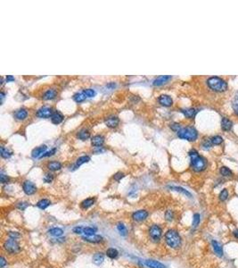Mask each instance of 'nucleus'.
<instances>
[{"label":"nucleus","mask_w":238,"mask_h":268,"mask_svg":"<svg viewBox=\"0 0 238 268\" xmlns=\"http://www.w3.org/2000/svg\"><path fill=\"white\" fill-rule=\"evenodd\" d=\"M164 239H165L166 244L169 248H174V249L179 248L182 243V239L179 233L174 229H170L167 231V232L164 235Z\"/></svg>","instance_id":"f03ea898"},{"label":"nucleus","mask_w":238,"mask_h":268,"mask_svg":"<svg viewBox=\"0 0 238 268\" xmlns=\"http://www.w3.org/2000/svg\"><path fill=\"white\" fill-rule=\"evenodd\" d=\"M22 189H23V191H24V193L26 195L30 196V195H33V194L36 193L37 187H36V185L32 181H25L22 183Z\"/></svg>","instance_id":"6e6552de"},{"label":"nucleus","mask_w":238,"mask_h":268,"mask_svg":"<svg viewBox=\"0 0 238 268\" xmlns=\"http://www.w3.org/2000/svg\"><path fill=\"white\" fill-rule=\"evenodd\" d=\"M95 199L94 198H88V199H86L85 200H83L82 202H81V204H80V207H81V208L83 209H88L90 207H92L94 204H95Z\"/></svg>","instance_id":"5701e85b"},{"label":"nucleus","mask_w":238,"mask_h":268,"mask_svg":"<svg viewBox=\"0 0 238 268\" xmlns=\"http://www.w3.org/2000/svg\"><path fill=\"white\" fill-rule=\"evenodd\" d=\"M16 207H17L18 209L23 211V210H25V209L29 207V203L28 202H18L17 205H16Z\"/></svg>","instance_id":"79ce46f5"},{"label":"nucleus","mask_w":238,"mask_h":268,"mask_svg":"<svg viewBox=\"0 0 238 268\" xmlns=\"http://www.w3.org/2000/svg\"><path fill=\"white\" fill-rule=\"evenodd\" d=\"M170 128L173 130L174 131H177V132H178L182 127H181V125H180L179 123H172V124L170 125Z\"/></svg>","instance_id":"8fccbe9b"},{"label":"nucleus","mask_w":238,"mask_h":268,"mask_svg":"<svg viewBox=\"0 0 238 268\" xmlns=\"http://www.w3.org/2000/svg\"><path fill=\"white\" fill-rule=\"evenodd\" d=\"M149 213L146 210L140 209V210H138V211H135L132 214L131 217L135 222H143V221H145L147 219Z\"/></svg>","instance_id":"0eeeda50"},{"label":"nucleus","mask_w":238,"mask_h":268,"mask_svg":"<svg viewBox=\"0 0 238 268\" xmlns=\"http://www.w3.org/2000/svg\"><path fill=\"white\" fill-rule=\"evenodd\" d=\"M43 180H44V181H45V182H47V183H50V182H52V181H53V180H54V175H53L52 173H46V174H45V176H44Z\"/></svg>","instance_id":"37998d69"},{"label":"nucleus","mask_w":238,"mask_h":268,"mask_svg":"<svg viewBox=\"0 0 238 268\" xmlns=\"http://www.w3.org/2000/svg\"><path fill=\"white\" fill-rule=\"evenodd\" d=\"M13 155V152L5 147H1V157L3 158H9Z\"/></svg>","instance_id":"72a5a7b5"},{"label":"nucleus","mask_w":238,"mask_h":268,"mask_svg":"<svg viewBox=\"0 0 238 268\" xmlns=\"http://www.w3.org/2000/svg\"><path fill=\"white\" fill-rule=\"evenodd\" d=\"M6 264H7V262H6V258H4V257H1V258H0V267L4 268V266H5Z\"/></svg>","instance_id":"603ef678"},{"label":"nucleus","mask_w":238,"mask_h":268,"mask_svg":"<svg viewBox=\"0 0 238 268\" xmlns=\"http://www.w3.org/2000/svg\"><path fill=\"white\" fill-rule=\"evenodd\" d=\"M233 126V122L228 119V118H222V121H221V128L224 130H230L231 128Z\"/></svg>","instance_id":"393cba45"},{"label":"nucleus","mask_w":238,"mask_h":268,"mask_svg":"<svg viewBox=\"0 0 238 268\" xmlns=\"http://www.w3.org/2000/svg\"><path fill=\"white\" fill-rule=\"evenodd\" d=\"M55 151H56V149H52L50 151H47V152H46L43 156H42V157H50V156H53L55 153Z\"/></svg>","instance_id":"3c124183"},{"label":"nucleus","mask_w":238,"mask_h":268,"mask_svg":"<svg viewBox=\"0 0 238 268\" xmlns=\"http://www.w3.org/2000/svg\"><path fill=\"white\" fill-rule=\"evenodd\" d=\"M7 234H8L9 238L15 239H19L21 237V234L17 231H8Z\"/></svg>","instance_id":"a18cd8bd"},{"label":"nucleus","mask_w":238,"mask_h":268,"mask_svg":"<svg viewBox=\"0 0 238 268\" xmlns=\"http://www.w3.org/2000/svg\"><path fill=\"white\" fill-rule=\"evenodd\" d=\"M106 256L108 257L111 259H115V258H118L119 256V251L114 248H107L106 252H105Z\"/></svg>","instance_id":"a878e982"},{"label":"nucleus","mask_w":238,"mask_h":268,"mask_svg":"<svg viewBox=\"0 0 238 268\" xmlns=\"http://www.w3.org/2000/svg\"><path fill=\"white\" fill-rule=\"evenodd\" d=\"M86 98H87V97H86V95L84 94V92H78V93H76V94L73 96V99L75 100L77 103H80V102L84 101Z\"/></svg>","instance_id":"f704fd0d"},{"label":"nucleus","mask_w":238,"mask_h":268,"mask_svg":"<svg viewBox=\"0 0 238 268\" xmlns=\"http://www.w3.org/2000/svg\"><path fill=\"white\" fill-rule=\"evenodd\" d=\"M84 94L86 95L87 98H93L96 95V91L93 89H86L83 90Z\"/></svg>","instance_id":"a19ab883"},{"label":"nucleus","mask_w":238,"mask_h":268,"mask_svg":"<svg viewBox=\"0 0 238 268\" xmlns=\"http://www.w3.org/2000/svg\"><path fill=\"white\" fill-rule=\"evenodd\" d=\"M104 142V138L102 135H95L92 139H91V143L93 146L99 148L101 147Z\"/></svg>","instance_id":"a211bd4d"},{"label":"nucleus","mask_w":238,"mask_h":268,"mask_svg":"<svg viewBox=\"0 0 238 268\" xmlns=\"http://www.w3.org/2000/svg\"><path fill=\"white\" fill-rule=\"evenodd\" d=\"M210 142L214 145H220L223 142V139H222V137L217 135V136H214L210 139Z\"/></svg>","instance_id":"4c0bfd02"},{"label":"nucleus","mask_w":238,"mask_h":268,"mask_svg":"<svg viewBox=\"0 0 238 268\" xmlns=\"http://www.w3.org/2000/svg\"><path fill=\"white\" fill-rule=\"evenodd\" d=\"M47 147L46 145H42L40 147H38L36 149H34L31 152V156L34 158H41L42 156L47 152Z\"/></svg>","instance_id":"9d476101"},{"label":"nucleus","mask_w":238,"mask_h":268,"mask_svg":"<svg viewBox=\"0 0 238 268\" xmlns=\"http://www.w3.org/2000/svg\"><path fill=\"white\" fill-rule=\"evenodd\" d=\"M149 236L151 239L154 242H159L162 236V229L158 224H153L149 228Z\"/></svg>","instance_id":"423d86ee"},{"label":"nucleus","mask_w":238,"mask_h":268,"mask_svg":"<svg viewBox=\"0 0 238 268\" xmlns=\"http://www.w3.org/2000/svg\"><path fill=\"white\" fill-rule=\"evenodd\" d=\"M50 205H51V201L47 199H40V201L37 203V207H38L40 209H42V210L47 209L48 207H49Z\"/></svg>","instance_id":"bb28decb"},{"label":"nucleus","mask_w":238,"mask_h":268,"mask_svg":"<svg viewBox=\"0 0 238 268\" xmlns=\"http://www.w3.org/2000/svg\"><path fill=\"white\" fill-rule=\"evenodd\" d=\"M90 161V157H89V156H82V157H79V158L77 159V161H76V163H75V165H74V166H73V169L72 170H75V169L79 168L80 165H82L83 164H86V163H88V162H89Z\"/></svg>","instance_id":"412c9836"},{"label":"nucleus","mask_w":238,"mask_h":268,"mask_svg":"<svg viewBox=\"0 0 238 268\" xmlns=\"http://www.w3.org/2000/svg\"><path fill=\"white\" fill-rule=\"evenodd\" d=\"M104 122H105V124H106L107 127H109V128H115L119 124V119L117 116H115V115H111V116H109L107 119L105 120Z\"/></svg>","instance_id":"4468645a"},{"label":"nucleus","mask_w":238,"mask_h":268,"mask_svg":"<svg viewBox=\"0 0 238 268\" xmlns=\"http://www.w3.org/2000/svg\"><path fill=\"white\" fill-rule=\"evenodd\" d=\"M211 245H212V248H213V250H214V252L216 253V255L218 256V257H219V258H221L222 256H223V248H222V246L218 243L217 240H212L211 241Z\"/></svg>","instance_id":"f3484780"},{"label":"nucleus","mask_w":238,"mask_h":268,"mask_svg":"<svg viewBox=\"0 0 238 268\" xmlns=\"http://www.w3.org/2000/svg\"><path fill=\"white\" fill-rule=\"evenodd\" d=\"M3 248L7 253H9L11 255L18 254L21 251L20 244L18 240L15 239L8 238L7 239H6V241L3 244Z\"/></svg>","instance_id":"39448f33"},{"label":"nucleus","mask_w":238,"mask_h":268,"mask_svg":"<svg viewBox=\"0 0 238 268\" xmlns=\"http://www.w3.org/2000/svg\"><path fill=\"white\" fill-rule=\"evenodd\" d=\"M0 181H1V182L3 183V184H5V183H7L8 181H9V177L7 176V175H6V174H4L3 173L0 174Z\"/></svg>","instance_id":"de8ad7c7"},{"label":"nucleus","mask_w":238,"mask_h":268,"mask_svg":"<svg viewBox=\"0 0 238 268\" xmlns=\"http://www.w3.org/2000/svg\"><path fill=\"white\" fill-rule=\"evenodd\" d=\"M145 265L148 268H167V266L165 265H163L162 263L156 261V260H153V259L145 260Z\"/></svg>","instance_id":"ddd939ff"},{"label":"nucleus","mask_w":238,"mask_h":268,"mask_svg":"<svg viewBox=\"0 0 238 268\" xmlns=\"http://www.w3.org/2000/svg\"><path fill=\"white\" fill-rule=\"evenodd\" d=\"M106 87H107V88H109V89H112L116 87V84H115L114 82H111V83H109L108 85H106Z\"/></svg>","instance_id":"864d4df0"},{"label":"nucleus","mask_w":238,"mask_h":268,"mask_svg":"<svg viewBox=\"0 0 238 268\" xmlns=\"http://www.w3.org/2000/svg\"><path fill=\"white\" fill-rule=\"evenodd\" d=\"M14 116L17 120H24L27 118L28 116V111L25 108H21V109L17 110L14 114Z\"/></svg>","instance_id":"4be33fe9"},{"label":"nucleus","mask_w":238,"mask_h":268,"mask_svg":"<svg viewBox=\"0 0 238 268\" xmlns=\"http://www.w3.org/2000/svg\"><path fill=\"white\" fill-rule=\"evenodd\" d=\"M207 84L210 89H211L214 91H218V92L225 91L228 89V83L226 82V80L216 76H212L209 78L207 80Z\"/></svg>","instance_id":"7ed1b4c3"},{"label":"nucleus","mask_w":238,"mask_h":268,"mask_svg":"<svg viewBox=\"0 0 238 268\" xmlns=\"http://www.w3.org/2000/svg\"><path fill=\"white\" fill-rule=\"evenodd\" d=\"M233 108L235 110L236 114L238 115V93L236 95L235 99L233 100Z\"/></svg>","instance_id":"c03bdc74"},{"label":"nucleus","mask_w":238,"mask_h":268,"mask_svg":"<svg viewBox=\"0 0 238 268\" xmlns=\"http://www.w3.org/2000/svg\"><path fill=\"white\" fill-rule=\"evenodd\" d=\"M124 176H125V173H121V172H118V173H116L114 174L113 178H114V180H115V181H120L121 179L124 178Z\"/></svg>","instance_id":"49530a36"},{"label":"nucleus","mask_w":238,"mask_h":268,"mask_svg":"<svg viewBox=\"0 0 238 268\" xmlns=\"http://www.w3.org/2000/svg\"><path fill=\"white\" fill-rule=\"evenodd\" d=\"M189 157L191 158V167L195 172H202L206 168V160L199 156L198 152L195 149L189 152Z\"/></svg>","instance_id":"f257e3e1"},{"label":"nucleus","mask_w":238,"mask_h":268,"mask_svg":"<svg viewBox=\"0 0 238 268\" xmlns=\"http://www.w3.org/2000/svg\"><path fill=\"white\" fill-rule=\"evenodd\" d=\"M169 188L170 189H172V190H175V191L180 192V193L186 195V196L188 197V198H192V194L189 192L187 189H184V188H182V187H179V186H169Z\"/></svg>","instance_id":"cd10ccee"},{"label":"nucleus","mask_w":238,"mask_h":268,"mask_svg":"<svg viewBox=\"0 0 238 268\" xmlns=\"http://www.w3.org/2000/svg\"><path fill=\"white\" fill-rule=\"evenodd\" d=\"M174 219V212L172 210H167L165 212V220L168 222H171Z\"/></svg>","instance_id":"ea45409f"},{"label":"nucleus","mask_w":238,"mask_h":268,"mask_svg":"<svg viewBox=\"0 0 238 268\" xmlns=\"http://www.w3.org/2000/svg\"><path fill=\"white\" fill-rule=\"evenodd\" d=\"M210 141L209 142V141H205L204 143H203V147H204V149H209L210 147Z\"/></svg>","instance_id":"6e6d98bb"},{"label":"nucleus","mask_w":238,"mask_h":268,"mask_svg":"<svg viewBox=\"0 0 238 268\" xmlns=\"http://www.w3.org/2000/svg\"><path fill=\"white\" fill-rule=\"evenodd\" d=\"M78 138L81 140H86V139H89L90 137V132L89 131V130L87 129H82L80 130L78 133Z\"/></svg>","instance_id":"7c9ffc66"},{"label":"nucleus","mask_w":238,"mask_h":268,"mask_svg":"<svg viewBox=\"0 0 238 268\" xmlns=\"http://www.w3.org/2000/svg\"><path fill=\"white\" fill-rule=\"evenodd\" d=\"M181 112L183 113V115L187 117V118H194L195 116V115L197 114V109L195 108H188V109H183L181 110Z\"/></svg>","instance_id":"b1692460"},{"label":"nucleus","mask_w":238,"mask_h":268,"mask_svg":"<svg viewBox=\"0 0 238 268\" xmlns=\"http://www.w3.org/2000/svg\"><path fill=\"white\" fill-rule=\"evenodd\" d=\"M48 234H50L51 236H55V237H61L63 234V230L58 227H54L48 230Z\"/></svg>","instance_id":"c85d7f7f"},{"label":"nucleus","mask_w":238,"mask_h":268,"mask_svg":"<svg viewBox=\"0 0 238 268\" xmlns=\"http://www.w3.org/2000/svg\"><path fill=\"white\" fill-rule=\"evenodd\" d=\"M171 78L172 77L170 75H161L153 81V84L154 86H161V85L165 84L166 82H168Z\"/></svg>","instance_id":"2eb2a0df"},{"label":"nucleus","mask_w":238,"mask_h":268,"mask_svg":"<svg viewBox=\"0 0 238 268\" xmlns=\"http://www.w3.org/2000/svg\"><path fill=\"white\" fill-rule=\"evenodd\" d=\"M14 80V77L12 76V75H7L6 76V82H9V81H13Z\"/></svg>","instance_id":"5fc2aeb1"},{"label":"nucleus","mask_w":238,"mask_h":268,"mask_svg":"<svg viewBox=\"0 0 238 268\" xmlns=\"http://www.w3.org/2000/svg\"><path fill=\"white\" fill-rule=\"evenodd\" d=\"M218 198H219V199H220L221 201H225V200H227L228 198V189H222V190L220 191V193H219V196H218Z\"/></svg>","instance_id":"58836bf2"},{"label":"nucleus","mask_w":238,"mask_h":268,"mask_svg":"<svg viewBox=\"0 0 238 268\" xmlns=\"http://www.w3.org/2000/svg\"><path fill=\"white\" fill-rule=\"evenodd\" d=\"M47 168L50 171H58L62 168V164L58 161H52L47 164Z\"/></svg>","instance_id":"c756f323"},{"label":"nucleus","mask_w":238,"mask_h":268,"mask_svg":"<svg viewBox=\"0 0 238 268\" xmlns=\"http://www.w3.org/2000/svg\"><path fill=\"white\" fill-rule=\"evenodd\" d=\"M92 261L96 266H100L104 261V255L102 252H96L94 254V256L92 258Z\"/></svg>","instance_id":"dca6fc26"},{"label":"nucleus","mask_w":238,"mask_h":268,"mask_svg":"<svg viewBox=\"0 0 238 268\" xmlns=\"http://www.w3.org/2000/svg\"><path fill=\"white\" fill-rule=\"evenodd\" d=\"M55 111H53L52 107H42L37 111V115L40 118H51Z\"/></svg>","instance_id":"1a4fd4ad"},{"label":"nucleus","mask_w":238,"mask_h":268,"mask_svg":"<svg viewBox=\"0 0 238 268\" xmlns=\"http://www.w3.org/2000/svg\"><path fill=\"white\" fill-rule=\"evenodd\" d=\"M57 95V91L54 89H50L48 90H47L44 94H43V99L45 100H51L54 99Z\"/></svg>","instance_id":"aec40b11"},{"label":"nucleus","mask_w":238,"mask_h":268,"mask_svg":"<svg viewBox=\"0 0 238 268\" xmlns=\"http://www.w3.org/2000/svg\"><path fill=\"white\" fill-rule=\"evenodd\" d=\"M158 102L164 107H170L173 104V100L169 95H161L158 98Z\"/></svg>","instance_id":"f8f14e48"},{"label":"nucleus","mask_w":238,"mask_h":268,"mask_svg":"<svg viewBox=\"0 0 238 268\" xmlns=\"http://www.w3.org/2000/svg\"><path fill=\"white\" fill-rule=\"evenodd\" d=\"M83 228L84 227H82V226H76L73 228L72 231L75 234H81V233H83Z\"/></svg>","instance_id":"09e8293b"},{"label":"nucleus","mask_w":238,"mask_h":268,"mask_svg":"<svg viewBox=\"0 0 238 268\" xmlns=\"http://www.w3.org/2000/svg\"><path fill=\"white\" fill-rule=\"evenodd\" d=\"M200 221H201V216L200 214H195L194 216H193V223H192V226L193 228H196L200 223Z\"/></svg>","instance_id":"e433bc0d"},{"label":"nucleus","mask_w":238,"mask_h":268,"mask_svg":"<svg viewBox=\"0 0 238 268\" xmlns=\"http://www.w3.org/2000/svg\"><path fill=\"white\" fill-rule=\"evenodd\" d=\"M117 230H118L119 233L121 236L125 237V236L128 235V229H127L126 225L124 223H117Z\"/></svg>","instance_id":"2f4dec72"},{"label":"nucleus","mask_w":238,"mask_h":268,"mask_svg":"<svg viewBox=\"0 0 238 268\" xmlns=\"http://www.w3.org/2000/svg\"><path fill=\"white\" fill-rule=\"evenodd\" d=\"M96 231H97L96 228L87 226L83 228V233L85 234V236H93V235H96Z\"/></svg>","instance_id":"473e14b6"},{"label":"nucleus","mask_w":238,"mask_h":268,"mask_svg":"<svg viewBox=\"0 0 238 268\" xmlns=\"http://www.w3.org/2000/svg\"><path fill=\"white\" fill-rule=\"evenodd\" d=\"M233 235L236 239H238V230H236V231H233Z\"/></svg>","instance_id":"4d7b16f0"},{"label":"nucleus","mask_w":238,"mask_h":268,"mask_svg":"<svg viewBox=\"0 0 238 268\" xmlns=\"http://www.w3.org/2000/svg\"><path fill=\"white\" fill-rule=\"evenodd\" d=\"M63 120V115L60 113L59 111H55L53 115L51 116V121L54 124H59Z\"/></svg>","instance_id":"6ab92c4d"},{"label":"nucleus","mask_w":238,"mask_h":268,"mask_svg":"<svg viewBox=\"0 0 238 268\" xmlns=\"http://www.w3.org/2000/svg\"><path fill=\"white\" fill-rule=\"evenodd\" d=\"M178 136L180 139H187L189 141H194L197 139L198 137V132L197 130L195 129L194 127H185V128H181L178 131Z\"/></svg>","instance_id":"20e7f679"},{"label":"nucleus","mask_w":238,"mask_h":268,"mask_svg":"<svg viewBox=\"0 0 238 268\" xmlns=\"http://www.w3.org/2000/svg\"><path fill=\"white\" fill-rule=\"evenodd\" d=\"M82 239L84 241H87L89 243H93V244H97V243H100L104 240V238L101 236V235H93V236H83L82 237Z\"/></svg>","instance_id":"9b49d317"},{"label":"nucleus","mask_w":238,"mask_h":268,"mask_svg":"<svg viewBox=\"0 0 238 268\" xmlns=\"http://www.w3.org/2000/svg\"><path fill=\"white\" fill-rule=\"evenodd\" d=\"M219 172H220V174L222 176H225V177H228L232 174V171L227 166H222L219 170Z\"/></svg>","instance_id":"c9c22d12"}]
</instances>
